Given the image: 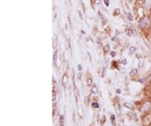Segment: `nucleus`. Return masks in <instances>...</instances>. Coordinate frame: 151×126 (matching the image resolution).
Here are the masks:
<instances>
[{"label":"nucleus","mask_w":151,"mask_h":126,"mask_svg":"<svg viewBox=\"0 0 151 126\" xmlns=\"http://www.w3.org/2000/svg\"><path fill=\"white\" fill-rule=\"evenodd\" d=\"M93 88H94V89H92V92H94V93H97V89H96V87L94 86Z\"/></svg>","instance_id":"obj_13"},{"label":"nucleus","mask_w":151,"mask_h":126,"mask_svg":"<svg viewBox=\"0 0 151 126\" xmlns=\"http://www.w3.org/2000/svg\"><path fill=\"white\" fill-rule=\"evenodd\" d=\"M87 83H88V85H92V81H91V79H88Z\"/></svg>","instance_id":"obj_12"},{"label":"nucleus","mask_w":151,"mask_h":126,"mask_svg":"<svg viewBox=\"0 0 151 126\" xmlns=\"http://www.w3.org/2000/svg\"><path fill=\"white\" fill-rule=\"evenodd\" d=\"M105 3H106V5H107V6L109 5V1H108V0H105Z\"/></svg>","instance_id":"obj_16"},{"label":"nucleus","mask_w":151,"mask_h":126,"mask_svg":"<svg viewBox=\"0 0 151 126\" xmlns=\"http://www.w3.org/2000/svg\"><path fill=\"white\" fill-rule=\"evenodd\" d=\"M149 23H150L149 18L145 16V17H142L141 20L139 21V26H140L141 28H145V27H147V26H148Z\"/></svg>","instance_id":"obj_1"},{"label":"nucleus","mask_w":151,"mask_h":126,"mask_svg":"<svg viewBox=\"0 0 151 126\" xmlns=\"http://www.w3.org/2000/svg\"><path fill=\"white\" fill-rule=\"evenodd\" d=\"M150 106H151V105H150V103H145V104L143 105V106H142V110H143V111L148 110V109L150 108Z\"/></svg>","instance_id":"obj_3"},{"label":"nucleus","mask_w":151,"mask_h":126,"mask_svg":"<svg viewBox=\"0 0 151 126\" xmlns=\"http://www.w3.org/2000/svg\"><path fill=\"white\" fill-rule=\"evenodd\" d=\"M122 64H123V65H126V64H127V61H126V60H124V61L122 62Z\"/></svg>","instance_id":"obj_15"},{"label":"nucleus","mask_w":151,"mask_h":126,"mask_svg":"<svg viewBox=\"0 0 151 126\" xmlns=\"http://www.w3.org/2000/svg\"><path fill=\"white\" fill-rule=\"evenodd\" d=\"M111 54H112V57H115V54H116V53H115L114 52H112V53H111Z\"/></svg>","instance_id":"obj_17"},{"label":"nucleus","mask_w":151,"mask_h":126,"mask_svg":"<svg viewBox=\"0 0 151 126\" xmlns=\"http://www.w3.org/2000/svg\"><path fill=\"white\" fill-rule=\"evenodd\" d=\"M92 105H93V106H94L95 108H99V105H98V103H97V102H93V103H92Z\"/></svg>","instance_id":"obj_10"},{"label":"nucleus","mask_w":151,"mask_h":126,"mask_svg":"<svg viewBox=\"0 0 151 126\" xmlns=\"http://www.w3.org/2000/svg\"><path fill=\"white\" fill-rule=\"evenodd\" d=\"M57 37H54V39H53V48H57Z\"/></svg>","instance_id":"obj_7"},{"label":"nucleus","mask_w":151,"mask_h":126,"mask_svg":"<svg viewBox=\"0 0 151 126\" xmlns=\"http://www.w3.org/2000/svg\"><path fill=\"white\" fill-rule=\"evenodd\" d=\"M136 74H137V70H136V69H134V70L131 71V73H130V76H131V77H133V76H135Z\"/></svg>","instance_id":"obj_6"},{"label":"nucleus","mask_w":151,"mask_h":126,"mask_svg":"<svg viewBox=\"0 0 151 126\" xmlns=\"http://www.w3.org/2000/svg\"><path fill=\"white\" fill-rule=\"evenodd\" d=\"M135 48H134V47H132L131 48H130V53H134V52H135Z\"/></svg>","instance_id":"obj_11"},{"label":"nucleus","mask_w":151,"mask_h":126,"mask_svg":"<svg viewBox=\"0 0 151 126\" xmlns=\"http://www.w3.org/2000/svg\"><path fill=\"white\" fill-rule=\"evenodd\" d=\"M126 33H127V35L131 36V35H133V30L132 29H127V30H126Z\"/></svg>","instance_id":"obj_5"},{"label":"nucleus","mask_w":151,"mask_h":126,"mask_svg":"<svg viewBox=\"0 0 151 126\" xmlns=\"http://www.w3.org/2000/svg\"><path fill=\"white\" fill-rule=\"evenodd\" d=\"M127 17H128L129 20H133V16H132L131 13H128V14H127Z\"/></svg>","instance_id":"obj_9"},{"label":"nucleus","mask_w":151,"mask_h":126,"mask_svg":"<svg viewBox=\"0 0 151 126\" xmlns=\"http://www.w3.org/2000/svg\"><path fill=\"white\" fill-rule=\"evenodd\" d=\"M144 7L145 8H151V0H145V3H144Z\"/></svg>","instance_id":"obj_2"},{"label":"nucleus","mask_w":151,"mask_h":126,"mask_svg":"<svg viewBox=\"0 0 151 126\" xmlns=\"http://www.w3.org/2000/svg\"><path fill=\"white\" fill-rule=\"evenodd\" d=\"M57 52L56 50V52H54V56H53V62L56 63V61H57Z\"/></svg>","instance_id":"obj_8"},{"label":"nucleus","mask_w":151,"mask_h":126,"mask_svg":"<svg viewBox=\"0 0 151 126\" xmlns=\"http://www.w3.org/2000/svg\"><path fill=\"white\" fill-rule=\"evenodd\" d=\"M78 13H79V15H80V18H81V19H83V15H82V12H81V11H79Z\"/></svg>","instance_id":"obj_14"},{"label":"nucleus","mask_w":151,"mask_h":126,"mask_svg":"<svg viewBox=\"0 0 151 126\" xmlns=\"http://www.w3.org/2000/svg\"><path fill=\"white\" fill-rule=\"evenodd\" d=\"M66 80H68V76L64 75V77H62V85L65 87H66Z\"/></svg>","instance_id":"obj_4"}]
</instances>
